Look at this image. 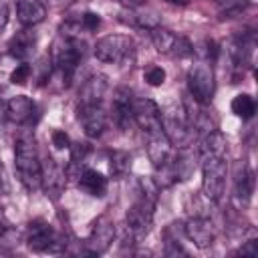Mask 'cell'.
<instances>
[{
	"label": "cell",
	"mask_w": 258,
	"mask_h": 258,
	"mask_svg": "<svg viewBox=\"0 0 258 258\" xmlns=\"http://www.w3.org/2000/svg\"><path fill=\"white\" fill-rule=\"evenodd\" d=\"M85 54V42L81 40V36H71V34H58V38L52 44L50 50V62L54 64V69L58 71L62 85H69L81 58Z\"/></svg>",
	"instance_id": "obj_1"
},
{
	"label": "cell",
	"mask_w": 258,
	"mask_h": 258,
	"mask_svg": "<svg viewBox=\"0 0 258 258\" xmlns=\"http://www.w3.org/2000/svg\"><path fill=\"white\" fill-rule=\"evenodd\" d=\"M14 163L16 173L26 189H38L40 187V161L34 145V137L30 133H22L16 139L14 145Z\"/></svg>",
	"instance_id": "obj_2"
},
{
	"label": "cell",
	"mask_w": 258,
	"mask_h": 258,
	"mask_svg": "<svg viewBox=\"0 0 258 258\" xmlns=\"http://www.w3.org/2000/svg\"><path fill=\"white\" fill-rule=\"evenodd\" d=\"M226 159L216 155V157H204V167H202V194L212 200L218 202L224 194L226 187Z\"/></svg>",
	"instance_id": "obj_3"
},
{
	"label": "cell",
	"mask_w": 258,
	"mask_h": 258,
	"mask_svg": "<svg viewBox=\"0 0 258 258\" xmlns=\"http://www.w3.org/2000/svg\"><path fill=\"white\" fill-rule=\"evenodd\" d=\"M149 36H151L153 46L161 54H171L177 58H185V56L194 54V44L185 36H177L175 32H171L167 28L155 26L153 30H149Z\"/></svg>",
	"instance_id": "obj_4"
},
{
	"label": "cell",
	"mask_w": 258,
	"mask_h": 258,
	"mask_svg": "<svg viewBox=\"0 0 258 258\" xmlns=\"http://www.w3.org/2000/svg\"><path fill=\"white\" fill-rule=\"evenodd\" d=\"M133 52V40L125 34H107L97 40L95 56L101 62H123Z\"/></svg>",
	"instance_id": "obj_5"
},
{
	"label": "cell",
	"mask_w": 258,
	"mask_h": 258,
	"mask_svg": "<svg viewBox=\"0 0 258 258\" xmlns=\"http://www.w3.org/2000/svg\"><path fill=\"white\" fill-rule=\"evenodd\" d=\"M189 97L200 105H208L214 95V71L210 64H194L187 73Z\"/></svg>",
	"instance_id": "obj_6"
},
{
	"label": "cell",
	"mask_w": 258,
	"mask_h": 258,
	"mask_svg": "<svg viewBox=\"0 0 258 258\" xmlns=\"http://www.w3.org/2000/svg\"><path fill=\"white\" fill-rule=\"evenodd\" d=\"M161 131L163 135L169 139L171 145H177V147H183L187 141H189V135H191V125L183 113V109H169L165 113H161Z\"/></svg>",
	"instance_id": "obj_7"
},
{
	"label": "cell",
	"mask_w": 258,
	"mask_h": 258,
	"mask_svg": "<svg viewBox=\"0 0 258 258\" xmlns=\"http://www.w3.org/2000/svg\"><path fill=\"white\" fill-rule=\"evenodd\" d=\"M28 246L34 252H60L64 250L62 238L42 220H34L28 226Z\"/></svg>",
	"instance_id": "obj_8"
},
{
	"label": "cell",
	"mask_w": 258,
	"mask_h": 258,
	"mask_svg": "<svg viewBox=\"0 0 258 258\" xmlns=\"http://www.w3.org/2000/svg\"><path fill=\"white\" fill-rule=\"evenodd\" d=\"M153 206L155 202L139 196L137 202L127 210L125 224H127V232L131 238H143L149 232V226L153 220Z\"/></svg>",
	"instance_id": "obj_9"
},
{
	"label": "cell",
	"mask_w": 258,
	"mask_h": 258,
	"mask_svg": "<svg viewBox=\"0 0 258 258\" xmlns=\"http://www.w3.org/2000/svg\"><path fill=\"white\" fill-rule=\"evenodd\" d=\"M133 121L147 135L161 131V111L151 99H133Z\"/></svg>",
	"instance_id": "obj_10"
},
{
	"label": "cell",
	"mask_w": 258,
	"mask_h": 258,
	"mask_svg": "<svg viewBox=\"0 0 258 258\" xmlns=\"http://www.w3.org/2000/svg\"><path fill=\"white\" fill-rule=\"evenodd\" d=\"M64 183H67V171L52 157H46L40 163V185L44 187L46 196L56 200L62 194Z\"/></svg>",
	"instance_id": "obj_11"
},
{
	"label": "cell",
	"mask_w": 258,
	"mask_h": 258,
	"mask_svg": "<svg viewBox=\"0 0 258 258\" xmlns=\"http://www.w3.org/2000/svg\"><path fill=\"white\" fill-rule=\"evenodd\" d=\"M77 117L83 125V131L87 137H99L105 131L107 125V113L103 111L101 103L95 105H79L77 107Z\"/></svg>",
	"instance_id": "obj_12"
},
{
	"label": "cell",
	"mask_w": 258,
	"mask_h": 258,
	"mask_svg": "<svg viewBox=\"0 0 258 258\" xmlns=\"http://www.w3.org/2000/svg\"><path fill=\"white\" fill-rule=\"evenodd\" d=\"M115 238V224L107 218V216H101L93 228H91V234H89V240H87V248H89V254L97 256V254H103L111 242Z\"/></svg>",
	"instance_id": "obj_13"
},
{
	"label": "cell",
	"mask_w": 258,
	"mask_h": 258,
	"mask_svg": "<svg viewBox=\"0 0 258 258\" xmlns=\"http://www.w3.org/2000/svg\"><path fill=\"white\" fill-rule=\"evenodd\" d=\"M111 115H113V123L125 131L131 121H133V97L129 89H117L113 95V105H111Z\"/></svg>",
	"instance_id": "obj_14"
},
{
	"label": "cell",
	"mask_w": 258,
	"mask_h": 258,
	"mask_svg": "<svg viewBox=\"0 0 258 258\" xmlns=\"http://www.w3.org/2000/svg\"><path fill=\"white\" fill-rule=\"evenodd\" d=\"M183 234L187 240H191L198 248H208L214 242V226L208 218L204 216H194L185 222Z\"/></svg>",
	"instance_id": "obj_15"
},
{
	"label": "cell",
	"mask_w": 258,
	"mask_h": 258,
	"mask_svg": "<svg viewBox=\"0 0 258 258\" xmlns=\"http://www.w3.org/2000/svg\"><path fill=\"white\" fill-rule=\"evenodd\" d=\"M36 115V105L26 95H16L6 103V119L16 125H28L32 123V117Z\"/></svg>",
	"instance_id": "obj_16"
},
{
	"label": "cell",
	"mask_w": 258,
	"mask_h": 258,
	"mask_svg": "<svg viewBox=\"0 0 258 258\" xmlns=\"http://www.w3.org/2000/svg\"><path fill=\"white\" fill-rule=\"evenodd\" d=\"M107 89H109V81L105 75H91L79 89V105L101 103Z\"/></svg>",
	"instance_id": "obj_17"
},
{
	"label": "cell",
	"mask_w": 258,
	"mask_h": 258,
	"mask_svg": "<svg viewBox=\"0 0 258 258\" xmlns=\"http://www.w3.org/2000/svg\"><path fill=\"white\" fill-rule=\"evenodd\" d=\"M147 137H149L147 155H149L151 165L157 169V167L165 165V163L171 159V143H169V139L163 135V131L153 133V135H147Z\"/></svg>",
	"instance_id": "obj_18"
},
{
	"label": "cell",
	"mask_w": 258,
	"mask_h": 258,
	"mask_svg": "<svg viewBox=\"0 0 258 258\" xmlns=\"http://www.w3.org/2000/svg\"><path fill=\"white\" fill-rule=\"evenodd\" d=\"M34 46H36V34L32 30H20L10 38L8 52L18 60H26L28 56H32Z\"/></svg>",
	"instance_id": "obj_19"
},
{
	"label": "cell",
	"mask_w": 258,
	"mask_h": 258,
	"mask_svg": "<svg viewBox=\"0 0 258 258\" xmlns=\"http://www.w3.org/2000/svg\"><path fill=\"white\" fill-rule=\"evenodd\" d=\"M16 16H18L20 24H24V26H36V24H40L44 20L46 8L38 0H20L16 4Z\"/></svg>",
	"instance_id": "obj_20"
},
{
	"label": "cell",
	"mask_w": 258,
	"mask_h": 258,
	"mask_svg": "<svg viewBox=\"0 0 258 258\" xmlns=\"http://www.w3.org/2000/svg\"><path fill=\"white\" fill-rule=\"evenodd\" d=\"M79 185L93 198H103L107 191V177L97 169H83L79 175Z\"/></svg>",
	"instance_id": "obj_21"
},
{
	"label": "cell",
	"mask_w": 258,
	"mask_h": 258,
	"mask_svg": "<svg viewBox=\"0 0 258 258\" xmlns=\"http://www.w3.org/2000/svg\"><path fill=\"white\" fill-rule=\"evenodd\" d=\"M171 167H173L175 179H181V181L189 179L191 173H194V169H196V155H194V151L183 145L179 149V153L171 159Z\"/></svg>",
	"instance_id": "obj_22"
},
{
	"label": "cell",
	"mask_w": 258,
	"mask_h": 258,
	"mask_svg": "<svg viewBox=\"0 0 258 258\" xmlns=\"http://www.w3.org/2000/svg\"><path fill=\"white\" fill-rule=\"evenodd\" d=\"M226 147H228V141L224 137V133H220L218 129H212L210 133L204 135L202 139V145H200V151L204 157H224L226 155Z\"/></svg>",
	"instance_id": "obj_23"
},
{
	"label": "cell",
	"mask_w": 258,
	"mask_h": 258,
	"mask_svg": "<svg viewBox=\"0 0 258 258\" xmlns=\"http://www.w3.org/2000/svg\"><path fill=\"white\" fill-rule=\"evenodd\" d=\"M254 191V173L242 165V171H238L236 175V185H234V202H238L240 206L248 204Z\"/></svg>",
	"instance_id": "obj_24"
},
{
	"label": "cell",
	"mask_w": 258,
	"mask_h": 258,
	"mask_svg": "<svg viewBox=\"0 0 258 258\" xmlns=\"http://www.w3.org/2000/svg\"><path fill=\"white\" fill-rule=\"evenodd\" d=\"M123 20L131 26H137V28H145V30H153L155 26H159V18L155 12L151 10H139V8H129L125 14H123Z\"/></svg>",
	"instance_id": "obj_25"
},
{
	"label": "cell",
	"mask_w": 258,
	"mask_h": 258,
	"mask_svg": "<svg viewBox=\"0 0 258 258\" xmlns=\"http://www.w3.org/2000/svg\"><path fill=\"white\" fill-rule=\"evenodd\" d=\"M216 4H218V14L222 20L236 18L250 6L248 0H216Z\"/></svg>",
	"instance_id": "obj_26"
},
{
	"label": "cell",
	"mask_w": 258,
	"mask_h": 258,
	"mask_svg": "<svg viewBox=\"0 0 258 258\" xmlns=\"http://www.w3.org/2000/svg\"><path fill=\"white\" fill-rule=\"evenodd\" d=\"M232 113L238 115V117H242V119L254 117V113H256V103H254V99H252L250 95H246V93L236 95L234 101H232Z\"/></svg>",
	"instance_id": "obj_27"
},
{
	"label": "cell",
	"mask_w": 258,
	"mask_h": 258,
	"mask_svg": "<svg viewBox=\"0 0 258 258\" xmlns=\"http://www.w3.org/2000/svg\"><path fill=\"white\" fill-rule=\"evenodd\" d=\"M109 167H111V175L113 177H117V179L125 177L129 173V169H131V155L125 153V151H113Z\"/></svg>",
	"instance_id": "obj_28"
},
{
	"label": "cell",
	"mask_w": 258,
	"mask_h": 258,
	"mask_svg": "<svg viewBox=\"0 0 258 258\" xmlns=\"http://www.w3.org/2000/svg\"><path fill=\"white\" fill-rule=\"evenodd\" d=\"M143 77H145L147 85H151V87H161L165 83V71L161 67H157V64L147 67L145 73H143Z\"/></svg>",
	"instance_id": "obj_29"
},
{
	"label": "cell",
	"mask_w": 258,
	"mask_h": 258,
	"mask_svg": "<svg viewBox=\"0 0 258 258\" xmlns=\"http://www.w3.org/2000/svg\"><path fill=\"white\" fill-rule=\"evenodd\" d=\"M30 75H32V67H30L28 62H20V64H16V69L10 73V81H12L14 85H24V83L30 79Z\"/></svg>",
	"instance_id": "obj_30"
},
{
	"label": "cell",
	"mask_w": 258,
	"mask_h": 258,
	"mask_svg": "<svg viewBox=\"0 0 258 258\" xmlns=\"http://www.w3.org/2000/svg\"><path fill=\"white\" fill-rule=\"evenodd\" d=\"M79 22H81L83 30H97L99 24H101V18H99V14H95V12H85V14L79 18Z\"/></svg>",
	"instance_id": "obj_31"
},
{
	"label": "cell",
	"mask_w": 258,
	"mask_h": 258,
	"mask_svg": "<svg viewBox=\"0 0 258 258\" xmlns=\"http://www.w3.org/2000/svg\"><path fill=\"white\" fill-rule=\"evenodd\" d=\"M165 254L167 256H177V254L185 256L187 252L181 248V244L177 242V238H167V242H165Z\"/></svg>",
	"instance_id": "obj_32"
},
{
	"label": "cell",
	"mask_w": 258,
	"mask_h": 258,
	"mask_svg": "<svg viewBox=\"0 0 258 258\" xmlns=\"http://www.w3.org/2000/svg\"><path fill=\"white\" fill-rule=\"evenodd\" d=\"M52 145L56 149H69L71 147V139H69V135L64 131H54L52 133Z\"/></svg>",
	"instance_id": "obj_33"
},
{
	"label": "cell",
	"mask_w": 258,
	"mask_h": 258,
	"mask_svg": "<svg viewBox=\"0 0 258 258\" xmlns=\"http://www.w3.org/2000/svg\"><path fill=\"white\" fill-rule=\"evenodd\" d=\"M87 151H89V147H87L85 143H75V145H71V153H73L71 161L83 163V161H85V155H87Z\"/></svg>",
	"instance_id": "obj_34"
},
{
	"label": "cell",
	"mask_w": 258,
	"mask_h": 258,
	"mask_svg": "<svg viewBox=\"0 0 258 258\" xmlns=\"http://www.w3.org/2000/svg\"><path fill=\"white\" fill-rule=\"evenodd\" d=\"M256 252H258V248H256V240H248V242H244V244L240 246V250H238V254H242V256H256Z\"/></svg>",
	"instance_id": "obj_35"
},
{
	"label": "cell",
	"mask_w": 258,
	"mask_h": 258,
	"mask_svg": "<svg viewBox=\"0 0 258 258\" xmlns=\"http://www.w3.org/2000/svg\"><path fill=\"white\" fill-rule=\"evenodd\" d=\"M6 24H8V6L4 2H0V32L4 30Z\"/></svg>",
	"instance_id": "obj_36"
},
{
	"label": "cell",
	"mask_w": 258,
	"mask_h": 258,
	"mask_svg": "<svg viewBox=\"0 0 258 258\" xmlns=\"http://www.w3.org/2000/svg\"><path fill=\"white\" fill-rule=\"evenodd\" d=\"M121 2H123L125 6H129V8H137V6H139V4H143L145 0H121Z\"/></svg>",
	"instance_id": "obj_37"
},
{
	"label": "cell",
	"mask_w": 258,
	"mask_h": 258,
	"mask_svg": "<svg viewBox=\"0 0 258 258\" xmlns=\"http://www.w3.org/2000/svg\"><path fill=\"white\" fill-rule=\"evenodd\" d=\"M163 2H169V4H175V6H187L189 0H163Z\"/></svg>",
	"instance_id": "obj_38"
},
{
	"label": "cell",
	"mask_w": 258,
	"mask_h": 258,
	"mask_svg": "<svg viewBox=\"0 0 258 258\" xmlns=\"http://www.w3.org/2000/svg\"><path fill=\"white\" fill-rule=\"evenodd\" d=\"M214 2H216V0H214Z\"/></svg>",
	"instance_id": "obj_39"
}]
</instances>
